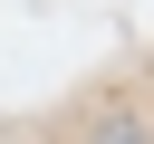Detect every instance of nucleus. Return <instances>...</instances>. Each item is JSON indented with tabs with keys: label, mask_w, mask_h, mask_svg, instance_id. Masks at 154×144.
<instances>
[{
	"label": "nucleus",
	"mask_w": 154,
	"mask_h": 144,
	"mask_svg": "<svg viewBox=\"0 0 154 144\" xmlns=\"http://www.w3.org/2000/svg\"><path fill=\"white\" fill-rule=\"evenodd\" d=\"M87 144H154V134H144L135 115H96V134H87Z\"/></svg>",
	"instance_id": "f257e3e1"
}]
</instances>
